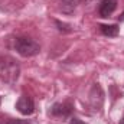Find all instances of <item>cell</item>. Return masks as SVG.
<instances>
[{
    "label": "cell",
    "instance_id": "1",
    "mask_svg": "<svg viewBox=\"0 0 124 124\" xmlns=\"http://www.w3.org/2000/svg\"><path fill=\"white\" fill-rule=\"evenodd\" d=\"M20 75V66L10 55H0V78L6 84L13 85Z\"/></svg>",
    "mask_w": 124,
    "mask_h": 124
},
{
    "label": "cell",
    "instance_id": "2",
    "mask_svg": "<svg viewBox=\"0 0 124 124\" xmlns=\"http://www.w3.org/2000/svg\"><path fill=\"white\" fill-rule=\"evenodd\" d=\"M15 49L17 51L19 55L29 58V56H35L40 52V45L28 36H19L15 39Z\"/></svg>",
    "mask_w": 124,
    "mask_h": 124
},
{
    "label": "cell",
    "instance_id": "3",
    "mask_svg": "<svg viewBox=\"0 0 124 124\" xmlns=\"http://www.w3.org/2000/svg\"><path fill=\"white\" fill-rule=\"evenodd\" d=\"M16 108H17V111L20 114L31 116L32 113L35 111V102H33V100H32L29 95H25L23 94V95L19 97V100L16 102Z\"/></svg>",
    "mask_w": 124,
    "mask_h": 124
},
{
    "label": "cell",
    "instance_id": "4",
    "mask_svg": "<svg viewBox=\"0 0 124 124\" xmlns=\"http://www.w3.org/2000/svg\"><path fill=\"white\" fill-rule=\"evenodd\" d=\"M72 113V104L69 101L65 102H55L51 108V114L55 117H68Z\"/></svg>",
    "mask_w": 124,
    "mask_h": 124
},
{
    "label": "cell",
    "instance_id": "5",
    "mask_svg": "<svg viewBox=\"0 0 124 124\" xmlns=\"http://www.w3.org/2000/svg\"><path fill=\"white\" fill-rule=\"evenodd\" d=\"M117 9V0H101L98 6V15L101 17H110Z\"/></svg>",
    "mask_w": 124,
    "mask_h": 124
},
{
    "label": "cell",
    "instance_id": "6",
    "mask_svg": "<svg viewBox=\"0 0 124 124\" xmlns=\"http://www.w3.org/2000/svg\"><path fill=\"white\" fill-rule=\"evenodd\" d=\"M100 31L104 36H110V38H114L118 35L120 28L117 25H100Z\"/></svg>",
    "mask_w": 124,
    "mask_h": 124
},
{
    "label": "cell",
    "instance_id": "7",
    "mask_svg": "<svg viewBox=\"0 0 124 124\" xmlns=\"http://www.w3.org/2000/svg\"><path fill=\"white\" fill-rule=\"evenodd\" d=\"M0 124H31L29 120H20V118H7L3 120Z\"/></svg>",
    "mask_w": 124,
    "mask_h": 124
},
{
    "label": "cell",
    "instance_id": "8",
    "mask_svg": "<svg viewBox=\"0 0 124 124\" xmlns=\"http://www.w3.org/2000/svg\"><path fill=\"white\" fill-rule=\"evenodd\" d=\"M69 124H87V123H84V121H81V120H78V118H72Z\"/></svg>",
    "mask_w": 124,
    "mask_h": 124
},
{
    "label": "cell",
    "instance_id": "9",
    "mask_svg": "<svg viewBox=\"0 0 124 124\" xmlns=\"http://www.w3.org/2000/svg\"><path fill=\"white\" fill-rule=\"evenodd\" d=\"M118 20H120V22H124V12L120 15V16H118Z\"/></svg>",
    "mask_w": 124,
    "mask_h": 124
},
{
    "label": "cell",
    "instance_id": "10",
    "mask_svg": "<svg viewBox=\"0 0 124 124\" xmlns=\"http://www.w3.org/2000/svg\"><path fill=\"white\" fill-rule=\"evenodd\" d=\"M120 124H124V113H123V117H121V120H120Z\"/></svg>",
    "mask_w": 124,
    "mask_h": 124
},
{
    "label": "cell",
    "instance_id": "11",
    "mask_svg": "<svg viewBox=\"0 0 124 124\" xmlns=\"http://www.w3.org/2000/svg\"><path fill=\"white\" fill-rule=\"evenodd\" d=\"M0 102H1V98H0Z\"/></svg>",
    "mask_w": 124,
    "mask_h": 124
}]
</instances>
